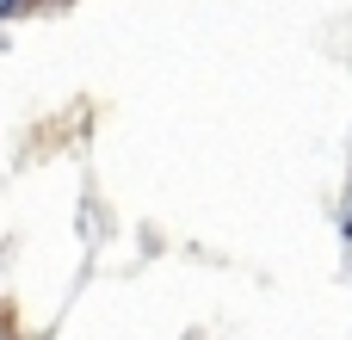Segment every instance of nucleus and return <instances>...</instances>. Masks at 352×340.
Segmentation results:
<instances>
[{"label": "nucleus", "instance_id": "f257e3e1", "mask_svg": "<svg viewBox=\"0 0 352 340\" xmlns=\"http://www.w3.org/2000/svg\"><path fill=\"white\" fill-rule=\"evenodd\" d=\"M346 235H352V217H346Z\"/></svg>", "mask_w": 352, "mask_h": 340}, {"label": "nucleus", "instance_id": "f03ea898", "mask_svg": "<svg viewBox=\"0 0 352 340\" xmlns=\"http://www.w3.org/2000/svg\"><path fill=\"white\" fill-rule=\"evenodd\" d=\"M0 6H6V0H0Z\"/></svg>", "mask_w": 352, "mask_h": 340}]
</instances>
